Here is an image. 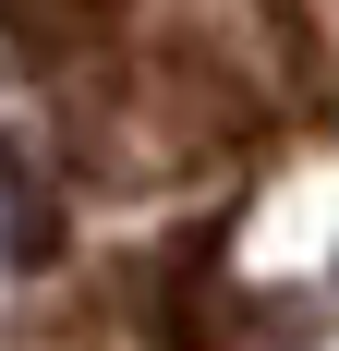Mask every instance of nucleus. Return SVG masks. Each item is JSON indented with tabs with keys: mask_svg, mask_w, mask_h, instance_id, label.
<instances>
[{
	"mask_svg": "<svg viewBox=\"0 0 339 351\" xmlns=\"http://www.w3.org/2000/svg\"><path fill=\"white\" fill-rule=\"evenodd\" d=\"M134 36V0H0V73H97Z\"/></svg>",
	"mask_w": 339,
	"mask_h": 351,
	"instance_id": "obj_1",
	"label": "nucleus"
}]
</instances>
